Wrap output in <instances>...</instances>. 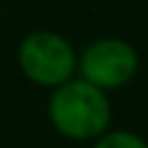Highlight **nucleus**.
<instances>
[{
	"label": "nucleus",
	"mask_w": 148,
	"mask_h": 148,
	"mask_svg": "<svg viewBox=\"0 0 148 148\" xmlns=\"http://www.w3.org/2000/svg\"><path fill=\"white\" fill-rule=\"evenodd\" d=\"M16 65L30 83L53 90L79 74V53L65 35L39 28L18 42Z\"/></svg>",
	"instance_id": "obj_2"
},
{
	"label": "nucleus",
	"mask_w": 148,
	"mask_h": 148,
	"mask_svg": "<svg viewBox=\"0 0 148 148\" xmlns=\"http://www.w3.org/2000/svg\"><path fill=\"white\" fill-rule=\"evenodd\" d=\"M46 118L51 127L69 141H95L111 130L113 104L109 92L81 79L79 74L51 90L46 102Z\"/></svg>",
	"instance_id": "obj_1"
},
{
	"label": "nucleus",
	"mask_w": 148,
	"mask_h": 148,
	"mask_svg": "<svg viewBox=\"0 0 148 148\" xmlns=\"http://www.w3.org/2000/svg\"><path fill=\"white\" fill-rule=\"evenodd\" d=\"M141 58L132 42L123 37H99L79 53V76L92 86L113 92L130 86L139 72Z\"/></svg>",
	"instance_id": "obj_3"
},
{
	"label": "nucleus",
	"mask_w": 148,
	"mask_h": 148,
	"mask_svg": "<svg viewBox=\"0 0 148 148\" xmlns=\"http://www.w3.org/2000/svg\"><path fill=\"white\" fill-rule=\"evenodd\" d=\"M90 148H148V141L132 130H106Z\"/></svg>",
	"instance_id": "obj_4"
}]
</instances>
